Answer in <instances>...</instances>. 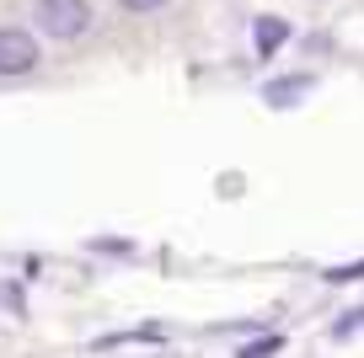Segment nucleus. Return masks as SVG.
Here are the masks:
<instances>
[{
	"label": "nucleus",
	"mask_w": 364,
	"mask_h": 358,
	"mask_svg": "<svg viewBox=\"0 0 364 358\" xmlns=\"http://www.w3.org/2000/svg\"><path fill=\"white\" fill-rule=\"evenodd\" d=\"M33 22H38V33L59 38V43H75L91 27V0H38Z\"/></svg>",
	"instance_id": "obj_1"
},
{
	"label": "nucleus",
	"mask_w": 364,
	"mask_h": 358,
	"mask_svg": "<svg viewBox=\"0 0 364 358\" xmlns=\"http://www.w3.org/2000/svg\"><path fill=\"white\" fill-rule=\"evenodd\" d=\"M38 65V38L27 27H0V75H27Z\"/></svg>",
	"instance_id": "obj_2"
},
{
	"label": "nucleus",
	"mask_w": 364,
	"mask_h": 358,
	"mask_svg": "<svg viewBox=\"0 0 364 358\" xmlns=\"http://www.w3.org/2000/svg\"><path fill=\"white\" fill-rule=\"evenodd\" d=\"M311 86H316V75H306V70H295V75H284V80H268V86H262V97H268L273 107H295V102L306 97Z\"/></svg>",
	"instance_id": "obj_3"
},
{
	"label": "nucleus",
	"mask_w": 364,
	"mask_h": 358,
	"mask_svg": "<svg viewBox=\"0 0 364 358\" xmlns=\"http://www.w3.org/2000/svg\"><path fill=\"white\" fill-rule=\"evenodd\" d=\"M252 33H257V59H273L279 48L289 43V22H284V16H257Z\"/></svg>",
	"instance_id": "obj_4"
},
{
	"label": "nucleus",
	"mask_w": 364,
	"mask_h": 358,
	"mask_svg": "<svg viewBox=\"0 0 364 358\" xmlns=\"http://www.w3.org/2000/svg\"><path fill=\"white\" fill-rule=\"evenodd\" d=\"M332 332H338V337H353V332H364V305H359V310H343Z\"/></svg>",
	"instance_id": "obj_5"
},
{
	"label": "nucleus",
	"mask_w": 364,
	"mask_h": 358,
	"mask_svg": "<svg viewBox=\"0 0 364 358\" xmlns=\"http://www.w3.org/2000/svg\"><path fill=\"white\" fill-rule=\"evenodd\" d=\"M327 278H332V283H353V278H364V262H348V268H332Z\"/></svg>",
	"instance_id": "obj_6"
},
{
	"label": "nucleus",
	"mask_w": 364,
	"mask_h": 358,
	"mask_svg": "<svg viewBox=\"0 0 364 358\" xmlns=\"http://www.w3.org/2000/svg\"><path fill=\"white\" fill-rule=\"evenodd\" d=\"M118 6H124V11H134V16H150V11H161L166 0H118Z\"/></svg>",
	"instance_id": "obj_7"
},
{
	"label": "nucleus",
	"mask_w": 364,
	"mask_h": 358,
	"mask_svg": "<svg viewBox=\"0 0 364 358\" xmlns=\"http://www.w3.org/2000/svg\"><path fill=\"white\" fill-rule=\"evenodd\" d=\"M279 347H284V337H262V342H252L247 353H279Z\"/></svg>",
	"instance_id": "obj_8"
}]
</instances>
